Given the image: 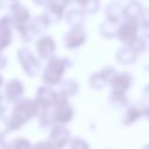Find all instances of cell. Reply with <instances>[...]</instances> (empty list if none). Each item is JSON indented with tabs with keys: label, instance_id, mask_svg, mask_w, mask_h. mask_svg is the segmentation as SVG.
I'll use <instances>...</instances> for the list:
<instances>
[{
	"label": "cell",
	"instance_id": "16",
	"mask_svg": "<svg viewBox=\"0 0 149 149\" xmlns=\"http://www.w3.org/2000/svg\"><path fill=\"white\" fill-rule=\"evenodd\" d=\"M17 33L20 34V36H21V41H22L23 43H29V42L33 40L34 35H36V33H35L34 29L31 28L30 23H29L28 26H26L24 28H22L21 30H19Z\"/></svg>",
	"mask_w": 149,
	"mask_h": 149
},
{
	"label": "cell",
	"instance_id": "14",
	"mask_svg": "<svg viewBox=\"0 0 149 149\" xmlns=\"http://www.w3.org/2000/svg\"><path fill=\"white\" fill-rule=\"evenodd\" d=\"M62 93H64L65 95H68L69 98L72 97V95H76L79 91V85L78 83L74 80V79H65V80H62L59 83V90Z\"/></svg>",
	"mask_w": 149,
	"mask_h": 149
},
{
	"label": "cell",
	"instance_id": "20",
	"mask_svg": "<svg viewBox=\"0 0 149 149\" xmlns=\"http://www.w3.org/2000/svg\"><path fill=\"white\" fill-rule=\"evenodd\" d=\"M14 28L12 15H3L0 19V31L2 30H12Z\"/></svg>",
	"mask_w": 149,
	"mask_h": 149
},
{
	"label": "cell",
	"instance_id": "21",
	"mask_svg": "<svg viewBox=\"0 0 149 149\" xmlns=\"http://www.w3.org/2000/svg\"><path fill=\"white\" fill-rule=\"evenodd\" d=\"M30 146H31V143L29 142V140L24 139V137H15L13 140V142L9 144V147H15V148H27Z\"/></svg>",
	"mask_w": 149,
	"mask_h": 149
},
{
	"label": "cell",
	"instance_id": "27",
	"mask_svg": "<svg viewBox=\"0 0 149 149\" xmlns=\"http://www.w3.org/2000/svg\"><path fill=\"white\" fill-rule=\"evenodd\" d=\"M7 147H9V143H7L3 140V137H0V148H7Z\"/></svg>",
	"mask_w": 149,
	"mask_h": 149
},
{
	"label": "cell",
	"instance_id": "17",
	"mask_svg": "<svg viewBox=\"0 0 149 149\" xmlns=\"http://www.w3.org/2000/svg\"><path fill=\"white\" fill-rule=\"evenodd\" d=\"M13 41L12 30H2L0 31V50L6 49Z\"/></svg>",
	"mask_w": 149,
	"mask_h": 149
},
{
	"label": "cell",
	"instance_id": "4",
	"mask_svg": "<svg viewBox=\"0 0 149 149\" xmlns=\"http://www.w3.org/2000/svg\"><path fill=\"white\" fill-rule=\"evenodd\" d=\"M71 141L70 130L61 123H55L50 128L49 137L47 140L50 148H63Z\"/></svg>",
	"mask_w": 149,
	"mask_h": 149
},
{
	"label": "cell",
	"instance_id": "26",
	"mask_svg": "<svg viewBox=\"0 0 149 149\" xmlns=\"http://www.w3.org/2000/svg\"><path fill=\"white\" fill-rule=\"evenodd\" d=\"M49 1L50 0H33V2L35 3V5H38V6H47L48 3H49Z\"/></svg>",
	"mask_w": 149,
	"mask_h": 149
},
{
	"label": "cell",
	"instance_id": "24",
	"mask_svg": "<svg viewBox=\"0 0 149 149\" xmlns=\"http://www.w3.org/2000/svg\"><path fill=\"white\" fill-rule=\"evenodd\" d=\"M7 99L6 98H3L1 94H0V114H3V112L6 111V108H7Z\"/></svg>",
	"mask_w": 149,
	"mask_h": 149
},
{
	"label": "cell",
	"instance_id": "10",
	"mask_svg": "<svg viewBox=\"0 0 149 149\" xmlns=\"http://www.w3.org/2000/svg\"><path fill=\"white\" fill-rule=\"evenodd\" d=\"M23 92H24L23 84L21 80L16 78L8 80L5 86V98L7 99L8 102L15 104L17 100L21 99V97L23 95Z\"/></svg>",
	"mask_w": 149,
	"mask_h": 149
},
{
	"label": "cell",
	"instance_id": "5",
	"mask_svg": "<svg viewBox=\"0 0 149 149\" xmlns=\"http://www.w3.org/2000/svg\"><path fill=\"white\" fill-rule=\"evenodd\" d=\"M56 98H57V92L51 88L49 85H44L38 87L35 94V100L40 106V112L42 109L51 108L56 104Z\"/></svg>",
	"mask_w": 149,
	"mask_h": 149
},
{
	"label": "cell",
	"instance_id": "1",
	"mask_svg": "<svg viewBox=\"0 0 149 149\" xmlns=\"http://www.w3.org/2000/svg\"><path fill=\"white\" fill-rule=\"evenodd\" d=\"M40 113V106L35 99H20L14 104L9 122L12 130L20 129L27 121L37 116Z\"/></svg>",
	"mask_w": 149,
	"mask_h": 149
},
{
	"label": "cell",
	"instance_id": "8",
	"mask_svg": "<svg viewBox=\"0 0 149 149\" xmlns=\"http://www.w3.org/2000/svg\"><path fill=\"white\" fill-rule=\"evenodd\" d=\"M65 8L66 5L63 0H50L49 3L45 6L44 14L48 16L51 23H56L59 22L65 15Z\"/></svg>",
	"mask_w": 149,
	"mask_h": 149
},
{
	"label": "cell",
	"instance_id": "11",
	"mask_svg": "<svg viewBox=\"0 0 149 149\" xmlns=\"http://www.w3.org/2000/svg\"><path fill=\"white\" fill-rule=\"evenodd\" d=\"M12 19H13V24H14V29L16 31L21 30L22 28H24L26 26H28L30 23L31 20V15L30 12L28 10V8H26L22 5L16 6L13 10H12Z\"/></svg>",
	"mask_w": 149,
	"mask_h": 149
},
{
	"label": "cell",
	"instance_id": "15",
	"mask_svg": "<svg viewBox=\"0 0 149 149\" xmlns=\"http://www.w3.org/2000/svg\"><path fill=\"white\" fill-rule=\"evenodd\" d=\"M106 78L102 76L101 72L99 73H94L90 77V86L94 90H100L101 87H104V84L106 83Z\"/></svg>",
	"mask_w": 149,
	"mask_h": 149
},
{
	"label": "cell",
	"instance_id": "12",
	"mask_svg": "<svg viewBox=\"0 0 149 149\" xmlns=\"http://www.w3.org/2000/svg\"><path fill=\"white\" fill-rule=\"evenodd\" d=\"M85 12L81 8H73L66 12L65 20L70 27H81L84 23Z\"/></svg>",
	"mask_w": 149,
	"mask_h": 149
},
{
	"label": "cell",
	"instance_id": "25",
	"mask_svg": "<svg viewBox=\"0 0 149 149\" xmlns=\"http://www.w3.org/2000/svg\"><path fill=\"white\" fill-rule=\"evenodd\" d=\"M7 65V58L2 54V50H0V69H3Z\"/></svg>",
	"mask_w": 149,
	"mask_h": 149
},
{
	"label": "cell",
	"instance_id": "7",
	"mask_svg": "<svg viewBox=\"0 0 149 149\" xmlns=\"http://www.w3.org/2000/svg\"><path fill=\"white\" fill-rule=\"evenodd\" d=\"M86 41V33L83 27H71V29L64 36V45L66 49L72 50L79 48Z\"/></svg>",
	"mask_w": 149,
	"mask_h": 149
},
{
	"label": "cell",
	"instance_id": "9",
	"mask_svg": "<svg viewBox=\"0 0 149 149\" xmlns=\"http://www.w3.org/2000/svg\"><path fill=\"white\" fill-rule=\"evenodd\" d=\"M51 114H52V119L55 123H68L72 120L73 118V109L72 107L69 105V102L66 104H58L51 107Z\"/></svg>",
	"mask_w": 149,
	"mask_h": 149
},
{
	"label": "cell",
	"instance_id": "2",
	"mask_svg": "<svg viewBox=\"0 0 149 149\" xmlns=\"http://www.w3.org/2000/svg\"><path fill=\"white\" fill-rule=\"evenodd\" d=\"M69 66H70L69 58L58 57V56H51L48 59L47 65H45V68H44V70L42 72L43 83L45 85H49V86L58 85L62 81L63 74L68 70Z\"/></svg>",
	"mask_w": 149,
	"mask_h": 149
},
{
	"label": "cell",
	"instance_id": "18",
	"mask_svg": "<svg viewBox=\"0 0 149 149\" xmlns=\"http://www.w3.org/2000/svg\"><path fill=\"white\" fill-rule=\"evenodd\" d=\"M81 9L87 14H93L99 8V0H86L81 6Z\"/></svg>",
	"mask_w": 149,
	"mask_h": 149
},
{
	"label": "cell",
	"instance_id": "6",
	"mask_svg": "<svg viewBox=\"0 0 149 149\" xmlns=\"http://www.w3.org/2000/svg\"><path fill=\"white\" fill-rule=\"evenodd\" d=\"M35 50L37 52V56L42 61H48L51 56H54L56 51V43L54 38L49 35H42L38 37L35 44Z\"/></svg>",
	"mask_w": 149,
	"mask_h": 149
},
{
	"label": "cell",
	"instance_id": "19",
	"mask_svg": "<svg viewBox=\"0 0 149 149\" xmlns=\"http://www.w3.org/2000/svg\"><path fill=\"white\" fill-rule=\"evenodd\" d=\"M9 132H12L9 119H7L3 114H0V137L6 136Z\"/></svg>",
	"mask_w": 149,
	"mask_h": 149
},
{
	"label": "cell",
	"instance_id": "22",
	"mask_svg": "<svg viewBox=\"0 0 149 149\" xmlns=\"http://www.w3.org/2000/svg\"><path fill=\"white\" fill-rule=\"evenodd\" d=\"M20 5L19 0H0V8L13 10L16 6Z\"/></svg>",
	"mask_w": 149,
	"mask_h": 149
},
{
	"label": "cell",
	"instance_id": "28",
	"mask_svg": "<svg viewBox=\"0 0 149 149\" xmlns=\"http://www.w3.org/2000/svg\"><path fill=\"white\" fill-rule=\"evenodd\" d=\"M2 84H3V78H2V76H1V73H0V88H1Z\"/></svg>",
	"mask_w": 149,
	"mask_h": 149
},
{
	"label": "cell",
	"instance_id": "13",
	"mask_svg": "<svg viewBox=\"0 0 149 149\" xmlns=\"http://www.w3.org/2000/svg\"><path fill=\"white\" fill-rule=\"evenodd\" d=\"M51 24L50 20L48 19V16L45 14H40V15H36L34 16L31 20H30V26L31 28L34 29V31L36 34H41L43 33L44 30L48 29V27Z\"/></svg>",
	"mask_w": 149,
	"mask_h": 149
},
{
	"label": "cell",
	"instance_id": "3",
	"mask_svg": "<svg viewBox=\"0 0 149 149\" xmlns=\"http://www.w3.org/2000/svg\"><path fill=\"white\" fill-rule=\"evenodd\" d=\"M16 57L17 61L23 70V72L34 78L38 74L40 69H41V64L40 61L35 57V55L28 49V48H21L16 51Z\"/></svg>",
	"mask_w": 149,
	"mask_h": 149
},
{
	"label": "cell",
	"instance_id": "23",
	"mask_svg": "<svg viewBox=\"0 0 149 149\" xmlns=\"http://www.w3.org/2000/svg\"><path fill=\"white\" fill-rule=\"evenodd\" d=\"M70 147H71V148H74V149H77V148H87L88 144H87L84 140H81V139H79V137H74V139L71 140Z\"/></svg>",
	"mask_w": 149,
	"mask_h": 149
}]
</instances>
